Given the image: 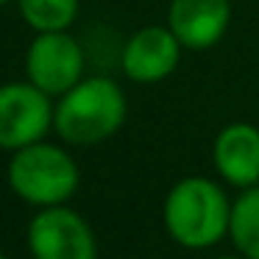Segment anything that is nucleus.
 <instances>
[{"instance_id":"obj_9","label":"nucleus","mask_w":259,"mask_h":259,"mask_svg":"<svg viewBox=\"0 0 259 259\" xmlns=\"http://www.w3.org/2000/svg\"><path fill=\"white\" fill-rule=\"evenodd\" d=\"M214 167L229 184L253 187L259 181V128L231 123L214 140Z\"/></svg>"},{"instance_id":"obj_4","label":"nucleus","mask_w":259,"mask_h":259,"mask_svg":"<svg viewBox=\"0 0 259 259\" xmlns=\"http://www.w3.org/2000/svg\"><path fill=\"white\" fill-rule=\"evenodd\" d=\"M51 95L36 90L31 81H14L0 87V148L3 151H20L42 137L53 125Z\"/></svg>"},{"instance_id":"obj_2","label":"nucleus","mask_w":259,"mask_h":259,"mask_svg":"<svg viewBox=\"0 0 259 259\" xmlns=\"http://www.w3.org/2000/svg\"><path fill=\"white\" fill-rule=\"evenodd\" d=\"M231 203L203 176L181 179L164 198V229L184 248H209L229 234Z\"/></svg>"},{"instance_id":"obj_10","label":"nucleus","mask_w":259,"mask_h":259,"mask_svg":"<svg viewBox=\"0 0 259 259\" xmlns=\"http://www.w3.org/2000/svg\"><path fill=\"white\" fill-rule=\"evenodd\" d=\"M229 231L242 259H259V187H248L234 201Z\"/></svg>"},{"instance_id":"obj_7","label":"nucleus","mask_w":259,"mask_h":259,"mask_svg":"<svg viewBox=\"0 0 259 259\" xmlns=\"http://www.w3.org/2000/svg\"><path fill=\"white\" fill-rule=\"evenodd\" d=\"M181 51L184 48L170 28L145 25L123 45L120 67L137 84H156L179 67Z\"/></svg>"},{"instance_id":"obj_12","label":"nucleus","mask_w":259,"mask_h":259,"mask_svg":"<svg viewBox=\"0 0 259 259\" xmlns=\"http://www.w3.org/2000/svg\"><path fill=\"white\" fill-rule=\"evenodd\" d=\"M6 3H12V0H0V6H6Z\"/></svg>"},{"instance_id":"obj_13","label":"nucleus","mask_w":259,"mask_h":259,"mask_svg":"<svg viewBox=\"0 0 259 259\" xmlns=\"http://www.w3.org/2000/svg\"><path fill=\"white\" fill-rule=\"evenodd\" d=\"M220 259H237V256H220Z\"/></svg>"},{"instance_id":"obj_3","label":"nucleus","mask_w":259,"mask_h":259,"mask_svg":"<svg viewBox=\"0 0 259 259\" xmlns=\"http://www.w3.org/2000/svg\"><path fill=\"white\" fill-rule=\"evenodd\" d=\"M9 184L34 206H62L78 190V164L64 148L51 142H34L14 151L9 162Z\"/></svg>"},{"instance_id":"obj_6","label":"nucleus","mask_w":259,"mask_h":259,"mask_svg":"<svg viewBox=\"0 0 259 259\" xmlns=\"http://www.w3.org/2000/svg\"><path fill=\"white\" fill-rule=\"evenodd\" d=\"M28 248L34 259H98L90 223L67 206H48L28 223Z\"/></svg>"},{"instance_id":"obj_1","label":"nucleus","mask_w":259,"mask_h":259,"mask_svg":"<svg viewBox=\"0 0 259 259\" xmlns=\"http://www.w3.org/2000/svg\"><path fill=\"white\" fill-rule=\"evenodd\" d=\"M125 120V95L117 81L92 75L64 92L56 103L53 128L67 145H98L120 131Z\"/></svg>"},{"instance_id":"obj_5","label":"nucleus","mask_w":259,"mask_h":259,"mask_svg":"<svg viewBox=\"0 0 259 259\" xmlns=\"http://www.w3.org/2000/svg\"><path fill=\"white\" fill-rule=\"evenodd\" d=\"M84 51L67 34H36L25 53V75L28 81L51 98H62L75 84L84 81Z\"/></svg>"},{"instance_id":"obj_8","label":"nucleus","mask_w":259,"mask_h":259,"mask_svg":"<svg viewBox=\"0 0 259 259\" xmlns=\"http://www.w3.org/2000/svg\"><path fill=\"white\" fill-rule=\"evenodd\" d=\"M231 23V0H173L167 28L187 51L214 48Z\"/></svg>"},{"instance_id":"obj_14","label":"nucleus","mask_w":259,"mask_h":259,"mask_svg":"<svg viewBox=\"0 0 259 259\" xmlns=\"http://www.w3.org/2000/svg\"><path fill=\"white\" fill-rule=\"evenodd\" d=\"M0 259H6V256H3V253H0Z\"/></svg>"},{"instance_id":"obj_11","label":"nucleus","mask_w":259,"mask_h":259,"mask_svg":"<svg viewBox=\"0 0 259 259\" xmlns=\"http://www.w3.org/2000/svg\"><path fill=\"white\" fill-rule=\"evenodd\" d=\"M17 6L36 34L67 31L78 17V0H17Z\"/></svg>"}]
</instances>
